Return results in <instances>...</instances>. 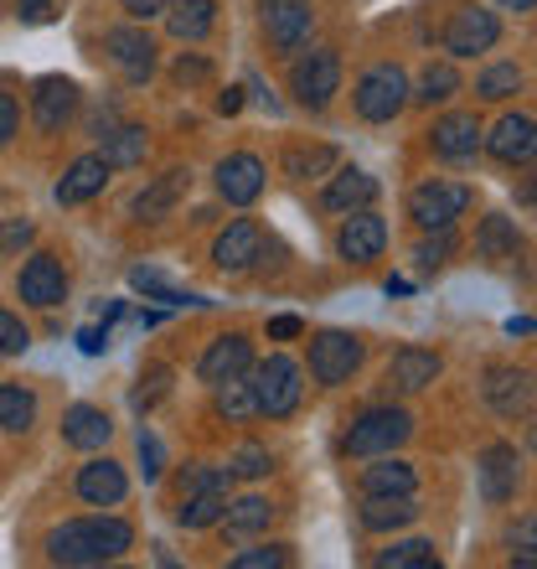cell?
<instances>
[{"instance_id":"obj_1","label":"cell","mask_w":537,"mask_h":569,"mask_svg":"<svg viewBox=\"0 0 537 569\" xmlns=\"http://www.w3.org/2000/svg\"><path fill=\"white\" fill-rule=\"evenodd\" d=\"M134 543V528L124 518H73V523L52 528L47 559L52 565H109Z\"/></svg>"},{"instance_id":"obj_2","label":"cell","mask_w":537,"mask_h":569,"mask_svg":"<svg viewBox=\"0 0 537 569\" xmlns=\"http://www.w3.org/2000/svg\"><path fill=\"white\" fill-rule=\"evenodd\" d=\"M414 435V420H408V409H367L352 435H346V456H357V461H373V456H393Z\"/></svg>"},{"instance_id":"obj_3","label":"cell","mask_w":537,"mask_h":569,"mask_svg":"<svg viewBox=\"0 0 537 569\" xmlns=\"http://www.w3.org/2000/svg\"><path fill=\"white\" fill-rule=\"evenodd\" d=\"M357 114L373 124H388L403 114V104H408V78H403V68H393V62H377V68H367V73L357 78Z\"/></svg>"},{"instance_id":"obj_4","label":"cell","mask_w":537,"mask_h":569,"mask_svg":"<svg viewBox=\"0 0 537 569\" xmlns=\"http://www.w3.org/2000/svg\"><path fill=\"white\" fill-rule=\"evenodd\" d=\"M254 399H259V415H268V420H284V415H295L300 393H305V383H300V368L284 352H274L268 362H259L254 373Z\"/></svg>"},{"instance_id":"obj_5","label":"cell","mask_w":537,"mask_h":569,"mask_svg":"<svg viewBox=\"0 0 537 569\" xmlns=\"http://www.w3.org/2000/svg\"><path fill=\"white\" fill-rule=\"evenodd\" d=\"M465 208H470V187H460V181H424V187H414V197H408V212H414V223L424 228V233L449 228Z\"/></svg>"},{"instance_id":"obj_6","label":"cell","mask_w":537,"mask_h":569,"mask_svg":"<svg viewBox=\"0 0 537 569\" xmlns=\"http://www.w3.org/2000/svg\"><path fill=\"white\" fill-rule=\"evenodd\" d=\"M342 89V58L336 52H311V58L295 62V73H290V93H295L305 109H326Z\"/></svg>"},{"instance_id":"obj_7","label":"cell","mask_w":537,"mask_h":569,"mask_svg":"<svg viewBox=\"0 0 537 569\" xmlns=\"http://www.w3.org/2000/svg\"><path fill=\"white\" fill-rule=\"evenodd\" d=\"M259 16H264L268 42L280 47V52H300V47L311 42V27H315L311 0H259Z\"/></svg>"},{"instance_id":"obj_8","label":"cell","mask_w":537,"mask_h":569,"mask_svg":"<svg viewBox=\"0 0 537 569\" xmlns=\"http://www.w3.org/2000/svg\"><path fill=\"white\" fill-rule=\"evenodd\" d=\"M362 368V342L352 337V331H321L311 342V373L321 378V383H346V378Z\"/></svg>"},{"instance_id":"obj_9","label":"cell","mask_w":537,"mask_h":569,"mask_svg":"<svg viewBox=\"0 0 537 569\" xmlns=\"http://www.w3.org/2000/svg\"><path fill=\"white\" fill-rule=\"evenodd\" d=\"M486 405L501 415V420H527L537 405V383L527 368H492L486 373Z\"/></svg>"},{"instance_id":"obj_10","label":"cell","mask_w":537,"mask_h":569,"mask_svg":"<svg viewBox=\"0 0 537 569\" xmlns=\"http://www.w3.org/2000/svg\"><path fill=\"white\" fill-rule=\"evenodd\" d=\"M496 37H501V27H496V16L480 11V6H460V11L449 16V27H445V47L455 52V58H476V52H492Z\"/></svg>"},{"instance_id":"obj_11","label":"cell","mask_w":537,"mask_h":569,"mask_svg":"<svg viewBox=\"0 0 537 569\" xmlns=\"http://www.w3.org/2000/svg\"><path fill=\"white\" fill-rule=\"evenodd\" d=\"M78 109V83L73 78H37V93H31V120H37V130L42 136H58L62 124L73 120Z\"/></svg>"},{"instance_id":"obj_12","label":"cell","mask_w":537,"mask_h":569,"mask_svg":"<svg viewBox=\"0 0 537 569\" xmlns=\"http://www.w3.org/2000/svg\"><path fill=\"white\" fill-rule=\"evenodd\" d=\"M383 243H388V223H383L377 212L357 208L342 223V233H336V254H342L346 264H367V259L383 254Z\"/></svg>"},{"instance_id":"obj_13","label":"cell","mask_w":537,"mask_h":569,"mask_svg":"<svg viewBox=\"0 0 537 569\" xmlns=\"http://www.w3.org/2000/svg\"><path fill=\"white\" fill-rule=\"evenodd\" d=\"M109 58H114V68H120L130 83H145L150 73H155V42H150L140 27H114L104 37Z\"/></svg>"},{"instance_id":"obj_14","label":"cell","mask_w":537,"mask_h":569,"mask_svg":"<svg viewBox=\"0 0 537 569\" xmlns=\"http://www.w3.org/2000/svg\"><path fill=\"white\" fill-rule=\"evenodd\" d=\"M16 290H21V300L27 306H58L62 296H68V274H62V264L52 254H31L27 264H21V280H16Z\"/></svg>"},{"instance_id":"obj_15","label":"cell","mask_w":537,"mask_h":569,"mask_svg":"<svg viewBox=\"0 0 537 569\" xmlns=\"http://www.w3.org/2000/svg\"><path fill=\"white\" fill-rule=\"evenodd\" d=\"M249 368H254V342L239 337V331L217 337V342L202 352V362H196L202 383H223V378H239V373H249Z\"/></svg>"},{"instance_id":"obj_16","label":"cell","mask_w":537,"mask_h":569,"mask_svg":"<svg viewBox=\"0 0 537 569\" xmlns=\"http://www.w3.org/2000/svg\"><path fill=\"white\" fill-rule=\"evenodd\" d=\"M217 192H223L233 208H249V202L264 192V161H259V156H249V150H239V156L217 161Z\"/></svg>"},{"instance_id":"obj_17","label":"cell","mask_w":537,"mask_h":569,"mask_svg":"<svg viewBox=\"0 0 537 569\" xmlns=\"http://www.w3.org/2000/svg\"><path fill=\"white\" fill-rule=\"evenodd\" d=\"M486 146H492L496 161H507V166L537 161V120H527V114H501V124L486 136Z\"/></svg>"},{"instance_id":"obj_18","label":"cell","mask_w":537,"mask_h":569,"mask_svg":"<svg viewBox=\"0 0 537 569\" xmlns=\"http://www.w3.org/2000/svg\"><path fill=\"white\" fill-rule=\"evenodd\" d=\"M517 481H523V461H517V450L511 446H492L480 456V497L486 502H511L517 497Z\"/></svg>"},{"instance_id":"obj_19","label":"cell","mask_w":537,"mask_h":569,"mask_svg":"<svg viewBox=\"0 0 537 569\" xmlns=\"http://www.w3.org/2000/svg\"><path fill=\"white\" fill-rule=\"evenodd\" d=\"M259 254H264V233H259V223H249V218L227 223V233H217V243H212V259H217V270H227V274L249 270Z\"/></svg>"},{"instance_id":"obj_20","label":"cell","mask_w":537,"mask_h":569,"mask_svg":"<svg viewBox=\"0 0 537 569\" xmlns=\"http://www.w3.org/2000/svg\"><path fill=\"white\" fill-rule=\"evenodd\" d=\"M124 492H130V481H124L120 461H89L78 471V497L93 508H114V502H124Z\"/></svg>"},{"instance_id":"obj_21","label":"cell","mask_w":537,"mask_h":569,"mask_svg":"<svg viewBox=\"0 0 537 569\" xmlns=\"http://www.w3.org/2000/svg\"><path fill=\"white\" fill-rule=\"evenodd\" d=\"M439 352H424V347H403V352H393L388 362V383L403 393H418V389H429L434 378H439Z\"/></svg>"},{"instance_id":"obj_22","label":"cell","mask_w":537,"mask_h":569,"mask_svg":"<svg viewBox=\"0 0 537 569\" xmlns=\"http://www.w3.org/2000/svg\"><path fill=\"white\" fill-rule=\"evenodd\" d=\"M480 124L476 114H445V120L434 124V156H445V161H470L480 150Z\"/></svg>"},{"instance_id":"obj_23","label":"cell","mask_w":537,"mask_h":569,"mask_svg":"<svg viewBox=\"0 0 537 569\" xmlns=\"http://www.w3.org/2000/svg\"><path fill=\"white\" fill-rule=\"evenodd\" d=\"M418 518L414 492H367L362 497V523L373 533H388V528H408Z\"/></svg>"},{"instance_id":"obj_24","label":"cell","mask_w":537,"mask_h":569,"mask_svg":"<svg viewBox=\"0 0 537 569\" xmlns=\"http://www.w3.org/2000/svg\"><path fill=\"white\" fill-rule=\"evenodd\" d=\"M104 181H109V161H104V156H78V161L68 166V177L58 181V202H62V208L89 202V197L104 192Z\"/></svg>"},{"instance_id":"obj_25","label":"cell","mask_w":537,"mask_h":569,"mask_svg":"<svg viewBox=\"0 0 537 569\" xmlns=\"http://www.w3.org/2000/svg\"><path fill=\"white\" fill-rule=\"evenodd\" d=\"M109 435H114V425H109L104 409L73 405L68 415H62V440H68L73 450H99V446H109Z\"/></svg>"},{"instance_id":"obj_26","label":"cell","mask_w":537,"mask_h":569,"mask_svg":"<svg viewBox=\"0 0 537 569\" xmlns=\"http://www.w3.org/2000/svg\"><path fill=\"white\" fill-rule=\"evenodd\" d=\"M165 27L176 42H202L217 27V6L212 0H176V6H165Z\"/></svg>"},{"instance_id":"obj_27","label":"cell","mask_w":537,"mask_h":569,"mask_svg":"<svg viewBox=\"0 0 537 569\" xmlns=\"http://www.w3.org/2000/svg\"><path fill=\"white\" fill-rule=\"evenodd\" d=\"M186 181H192L186 171H165L161 181H150L145 192L134 197V218H140V223H161L165 212L176 208V197L186 192Z\"/></svg>"},{"instance_id":"obj_28","label":"cell","mask_w":537,"mask_h":569,"mask_svg":"<svg viewBox=\"0 0 537 569\" xmlns=\"http://www.w3.org/2000/svg\"><path fill=\"white\" fill-rule=\"evenodd\" d=\"M377 202V181L367 171H336L326 187V208L336 212H357V208H373Z\"/></svg>"},{"instance_id":"obj_29","label":"cell","mask_w":537,"mask_h":569,"mask_svg":"<svg viewBox=\"0 0 537 569\" xmlns=\"http://www.w3.org/2000/svg\"><path fill=\"white\" fill-rule=\"evenodd\" d=\"M31 425H37V393L21 383H0V430L27 435Z\"/></svg>"},{"instance_id":"obj_30","label":"cell","mask_w":537,"mask_h":569,"mask_svg":"<svg viewBox=\"0 0 537 569\" xmlns=\"http://www.w3.org/2000/svg\"><path fill=\"white\" fill-rule=\"evenodd\" d=\"M212 389H217V415H223V420H254V415H259L254 378H249V373L223 378V383H212Z\"/></svg>"},{"instance_id":"obj_31","label":"cell","mask_w":537,"mask_h":569,"mask_svg":"<svg viewBox=\"0 0 537 569\" xmlns=\"http://www.w3.org/2000/svg\"><path fill=\"white\" fill-rule=\"evenodd\" d=\"M377 466L362 471V492H414V466L393 461V456H373Z\"/></svg>"},{"instance_id":"obj_32","label":"cell","mask_w":537,"mask_h":569,"mask_svg":"<svg viewBox=\"0 0 537 569\" xmlns=\"http://www.w3.org/2000/svg\"><path fill=\"white\" fill-rule=\"evenodd\" d=\"M223 508H227L223 487H207V492H192V497H181V508H176V523H181V528H212V523H223Z\"/></svg>"},{"instance_id":"obj_33","label":"cell","mask_w":537,"mask_h":569,"mask_svg":"<svg viewBox=\"0 0 537 569\" xmlns=\"http://www.w3.org/2000/svg\"><path fill=\"white\" fill-rule=\"evenodd\" d=\"M145 150H150V140H145V130H140V124H120V130H109V136H104L109 171H114V166H140V161H145Z\"/></svg>"},{"instance_id":"obj_34","label":"cell","mask_w":537,"mask_h":569,"mask_svg":"<svg viewBox=\"0 0 537 569\" xmlns=\"http://www.w3.org/2000/svg\"><path fill=\"white\" fill-rule=\"evenodd\" d=\"M476 254L492 259V264L511 259L517 254V223H511V218H486V223H480V239H476Z\"/></svg>"},{"instance_id":"obj_35","label":"cell","mask_w":537,"mask_h":569,"mask_svg":"<svg viewBox=\"0 0 537 569\" xmlns=\"http://www.w3.org/2000/svg\"><path fill=\"white\" fill-rule=\"evenodd\" d=\"M429 565H439V555H434L429 539L393 543V549H383V555H377V569H429Z\"/></svg>"},{"instance_id":"obj_36","label":"cell","mask_w":537,"mask_h":569,"mask_svg":"<svg viewBox=\"0 0 537 569\" xmlns=\"http://www.w3.org/2000/svg\"><path fill=\"white\" fill-rule=\"evenodd\" d=\"M268 518H274V508H268L264 497H243V502H227V508H223V523L233 528V533H254V528H268Z\"/></svg>"},{"instance_id":"obj_37","label":"cell","mask_w":537,"mask_h":569,"mask_svg":"<svg viewBox=\"0 0 537 569\" xmlns=\"http://www.w3.org/2000/svg\"><path fill=\"white\" fill-rule=\"evenodd\" d=\"M455 89H460V73L449 62H429L424 78H418V99L424 104H445V99H455Z\"/></svg>"},{"instance_id":"obj_38","label":"cell","mask_w":537,"mask_h":569,"mask_svg":"<svg viewBox=\"0 0 537 569\" xmlns=\"http://www.w3.org/2000/svg\"><path fill=\"white\" fill-rule=\"evenodd\" d=\"M130 284L134 290H145L150 300H165V306H202V296H186V290H176V284L165 280V274H155V270H134Z\"/></svg>"},{"instance_id":"obj_39","label":"cell","mask_w":537,"mask_h":569,"mask_svg":"<svg viewBox=\"0 0 537 569\" xmlns=\"http://www.w3.org/2000/svg\"><path fill=\"white\" fill-rule=\"evenodd\" d=\"M523 89V73H517V62H496V68H486V73L476 78V93L480 99H507V93Z\"/></svg>"},{"instance_id":"obj_40","label":"cell","mask_w":537,"mask_h":569,"mask_svg":"<svg viewBox=\"0 0 537 569\" xmlns=\"http://www.w3.org/2000/svg\"><path fill=\"white\" fill-rule=\"evenodd\" d=\"M274 471V461H268V450L264 446H243L233 461H227V477H243V481H254V477H268Z\"/></svg>"},{"instance_id":"obj_41","label":"cell","mask_w":537,"mask_h":569,"mask_svg":"<svg viewBox=\"0 0 537 569\" xmlns=\"http://www.w3.org/2000/svg\"><path fill=\"white\" fill-rule=\"evenodd\" d=\"M290 565V549L284 543H268V549H243L233 555V569H284Z\"/></svg>"},{"instance_id":"obj_42","label":"cell","mask_w":537,"mask_h":569,"mask_svg":"<svg viewBox=\"0 0 537 569\" xmlns=\"http://www.w3.org/2000/svg\"><path fill=\"white\" fill-rule=\"evenodd\" d=\"M449 254H455V233H449V228H434V239H424V243L414 249V259L424 264V270H434V264H445Z\"/></svg>"},{"instance_id":"obj_43","label":"cell","mask_w":537,"mask_h":569,"mask_svg":"<svg viewBox=\"0 0 537 569\" xmlns=\"http://www.w3.org/2000/svg\"><path fill=\"white\" fill-rule=\"evenodd\" d=\"M165 389H171V373H165V368H150V373L140 378V389H134V409H155L165 399Z\"/></svg>"},{"instance_id":"obj_44","label":"cell","mask_w":537,"mask_h":569,"mask_svg":"<svg viewBox=\"0 0 537 569\" xmlns=\"http://www.w3.org/2000/svg\"><path fill=\"white\" fill-rule=\"evenodd\" d=\"M27 327H21V321H16L11 311H6V306H0V358H16V352H27Z\"/></svg>"},{"instance_id":"obj_45","label":"cell","mask_w":537,"mask_h":569,"mask_svg":"<svg viewBox=\"0 0 537 569\" xmlns=\"http://www.w3.org/2000/svg\"><path fill=\"white\" fill-rule=\"evenodd\" d=\"M511 559L517 565H537V518H523L511 528Z\"/></svg>"},{"instance_id":"obj_46","label":"cell","mask_w":537,"mask_h":569,"mask_svg":"<svg viewBox=\"0 0 537 569\" xmlns=\"http://www.w3.org/2000/svg\"><path fill=\"white\" fill-rule=\"evenodd\" d=\"M326 166H331V150H290L284 156L290 177H311V171H326Z\"/></svg>"},{"instance_id":"obj_47","label":"cell","mask_w":537,"mask_h":569,"mask_svg":"<svg viewBox=\"0 0 537 569\" xmlns=\"http://www.w3.org/2000/svg\"><path fill=\"white\" fill-rule=\"evenodd\" d=\"M134 446H140V471H145V481H155L161 477V440H155V435L150 430H140V440H134Z\"/></svg>"},{"instance_id":"obj_48","label":"cell","mask_w":537,"mask_h":569,"mask_svg":"<svg viewBox=\"0 0 537 569\" xmlns=\"http://www.w3.org/2000/svg\"><path fill=\"white\" fill-rule=\"evenodd\" d=\"M227 471H207V466H196V471H186L181 477V497H192V492H207V487H223Z\"/></svg>"},{"instance_id":"obj_49","label":"cell","mask_w":537,"mask_h":569,"mask_svg":"<svg viewBox=\"0 0 537 569\" xmlns=\"http://www.w3.org/2000/svg\"><path fill=\"white\" fill-rule=\"evenodd\" d=\"M31 233H37V228H31L27 218H11V223H0V254H11V249L31 243Z\"/></svg>"},{"instance_id":"obj_50","label":"cell","mask_w":537,"mask_h":569,"mask_svg":"<svg viewBox=\"0 0 537 569\" xmlns=\"http://www.w3.org/2000/svg\"><path fill=\"white\" fill-rule=\"evenodd\" d=\"M16 124H21V109H16L11 93H0V146H11Z\"/></svg>"},{"instance_id":"obj_51","label":"cell","mask_w":537,"mask_h":569,"mask_svg":"<svg viewBox=\"0 0 537 569\" xmlns=\"http://www.w3.org/2000/svg\"><path fill=\"white\" fill-rule=\"evenodd\" d=\"M300 331H305L300 316H274V321H268V337H274V342H290V337H300Z\"/></svg>"},{"instance_id":"obj_52","label":"cell","mask_w":537,"mask_h":569,"mask_svg":"<svg viewBox=\"0 0 537 569\" xmlns=\"http://www.w3.org/2000/svg\"><path fill=\"white\" fill-rule=\"evenodd\" d=\"M120 6L134 16V21H150V16H165V6H171V0H120Z\"/></svg>"},{"instance_id":"obj_53","label":"cell","mask_w":537,"mask_h":569,"mask_svg":"<svg viewBox=\"0 0 537 569\" xmlns=\"http://www.w3.org/2000/svg\"><path fill=\"white\" fill-rule=\"evenodd\" d=\"M16 6H21V21H31V27L52 21V0H16Z\"/></svg>"},{"instance_id":"obj_54","label":"cell","mask_w":537,"mask_h":569,"mask_svg":"<svg viewBox=\"0 0 537 569\" xmlns=\"http://www.w3.org/2000/svg\"><path fill=\"white\" fill-rule=\"evenodd\" d=\"M207 78V62L202 58H181L176 62V83H202Z\"/></svg>"},{"instance_id":"obj_55","label":"cell","mask_w":537,"mask_h":569,"mask_svg":"<svg viewBox=\"0 0 537 569\" xmlns=\"http://www.w3.org/2000/svg\"><path fill=\"white\" fill-rule=\"evenodd\" d=\"M104 342H109V331H99V327L78 331V347H83V352H104Z\"/></svg>"},{"instance_id":"obj_56","label":"cell","mask_w":537,"mask_h":569,"mask_svg":"<svg viewBox=\"0 0 537 569\" xmlns=\"http://www.w3.org/2000/svg\"><path fill=\"white\" fill-rule=\"evenodd\" d=\"M217 109H223V114H239V109H243V93H239V89H227L223 99H217Z\"/></svg>"},{"instance_id":"obj_57","label":"cell","mask_w":537,"mask_h":569,"mask_svg":"<svg viewBox=\"0 0 537 569\" xmlns=\"http://www.w3.org/2000/svg\"><path fill=\"white\" fill-rule=\"evenodd\" d=\"M501 6H507V11H533L537 0H501Z\"/></svg>"},{"instance_id":"obj_58","label":"cell","mask_w":537,"mask_h":569,"mask_svg":"<svg viewBox=\"0 0 537 569\" xmlns=\"http://www.w3.org/2000/svg\"><path fill=\"white\" fill-rule=\"evenodd\" d=\"M527 197H533V202H537V177H533V181H527Z\"/></svg>"}]
</instances>
